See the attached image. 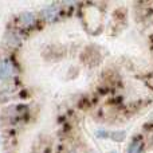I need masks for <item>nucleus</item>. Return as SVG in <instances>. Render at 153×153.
Returning a JSON list of instances; mask_svg holds the SVG:
<instances>
[{
	"mask_svg": "<svg viewBox=\"0 0 153 153\" xmlns=\"http://www.w3.org/2000/svg\"><path fill=\"white\" fill-rule=\"evenodd\" d=\"M15 75V66L10 59H1L0 61V79L7 81Z\"/></svg>",
	"mask_w": 153,
	"mask_h": 153,
	"instance_id": "1",
	"label": "nucleus"
},
{
	"mask_svg": "<svg viewBox=\"0 0 153 153\" xmlns=\"http://www.w3.org/2000/svg\"><path fill=\"white\" fill-rule=\"evenodd\" d=\"M58 12H59L58 8H56L54 4H51V5H47V7L43 8L42 16H43V19H45V20L50 22V20H54V19L58 16Z\"/></svg>",
	"mask_w": 153,
	"mask_h": 153,
	"instance_id": "2",
	"label": "nucleus"
},
{
	"mask_svg": "<svg viewBox=\"0 0 153 153\" xmlns=\"http://www.w3.org/2000/svg\"><path fill=\"white\" fill-rule=\"evenodd\" d=\"M144 148V144L140 138H134V140L130 143L129 148H128V153H141Z\"/></svg>",
	"mask_w": 153,
	"mask_h": 153,
	"instance_id": "3",
	"label": "nucleus"
},
{
	"mask_svg": "<svg viewBox=\"0 0 153 153\" xmlns=\"http://www.w3.org/2000/svg\"><path fill=\"white\" fill-rule=\"evenodd\" d=\"M19 20H20L22 24L30 27L35 23V16H34V13H31V12H23L19 16Z\"/></svg>",
	"mask_w": 153,
	"mask_h": 153,
	"instance_id": "4",
	"label": "nucleus"
},
{
	"mask_svg": "<svg viewBox=\"0 0 153 153\" xmlns=\"http://www.w3.org/2000/svg\"><path fill=\"white\" fill-rule=\"evenodd\" d=\"M113 140H116V141H122L125 138V133L124 132H117V133H113Z\"/></svg>",
	"mask_w": 153,
	"mask_h": 153,
	"instance_id": "5",
	"label": "nucleus"
}]
</instances>
